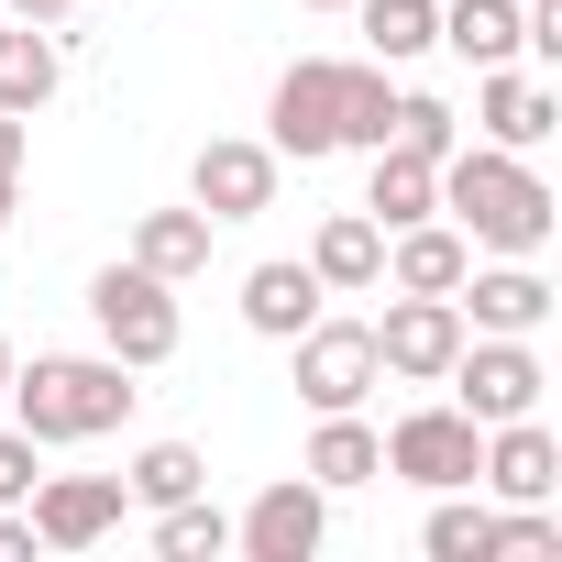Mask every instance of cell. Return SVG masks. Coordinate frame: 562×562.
<instances>
[{"label": "cell", "instance_id": "6da1fadb", "mask_svg": "<svg viewBox=\"0 0 562 562\" xmlns=\"http://www.w3.org/2000/svg\"><path fill=\"white\" fill-rule=\"evenodd\" d=\"M430 188H441V210H452V232L474 254H540L551 221H562V199L540 188V166L507 155V144H452Z\"/></svg>", "mask_w": 562, "mask_h": 562}, {"label": "cell", "instance_id": "7a4b0ae2", "mask_svg": "<svg viewBox=\"0 0 562 562\" xmlns=\"http://www.w3.org/2000/svg\"><path fill=\"white\" fill-rule=\"evenodd\" d=\"M133 364L122 353H34V364H12V430L23 441H45V452H67V441H111L122 419H133Z\"/></svg>", "mask_w": 562, "mask_h": 562}, {"label": "cell", "instance_id": "3957f363", "mask_svg": "<svg viewBox=\"0 0 562 562\" xmlns=\"http://www.w3.org/2000/svg\"><path fill=\"white\" fill-rule=\"evenodd\" d=\"M89 321H100V353H122L133 375L177 364V342H188V321H177V288H166V276H144L133 254L89 276Z\"/></svg>", "mask_w": 562, "mask_h": 562}, {"label": "cell", "instance_id": "277c9868", "mask_svg": "<svg viewBox=\"0 0 562 562\" xmlns=\"http://www.w3.org/2000/svg\"><path fill=\"white\" fill-rule=\"evenodd\" d=\"M441 386H452V408H463L474 430H496V419H529V408H540L551 364H540L529 331H463V353H452Z\"/></svg>", "mask_w": 562, "mask_h": 562}, {"label": "cell", "instance_id": "5b68a950", "mask_svg": "<svg viewBox=\"0 0 562 562\" xmlns=\"http://www.w3.org/2000/svg\"><path fill=\"white\" fill-rule=\"evenodd\" d=\"M265 144L299 155V166L342 155V56H299L288 78H276V100H265Z\"/></svg>", "mask_w": 562, "mask_h": 562}, {"label": "cell", "instance_id": "8992f818", "mask_svg": "<svg viewBox=\"0 0 562 562\" xmlns=\"http://www.w3.org/2000/svg\"><path fill=\"white\" fill-rule=\"evenodd\" d=\"M562 133V89L540 67H474V144H507V155H540Z\"/></svg>", "mask_w": 562, "mask_h": 562}, {"label": "cell", "instance_id": "52a82bcc", "mask_svg": "<svg viewBox=\"0 0 562 562\" xmlns=\"http://www.w3.org/2000/svg\"><path fill=\"white\" fill-rule=\"evenodd\" d=\"M364 331H375V364L408 375V386H441L452 353H463V310H452V299H408V288H397L386 321H364Z\"/></svg>", "mask_w": 562, "mask_h": 562}, {"label": "cell", "instance_id": "ba28073f", "mask_svg": "<svg viewBox=\"0 0 562 562\" xmlns=\"http://www.w3.org/2000/svg\"><path fill=\"white\" fill-rule=\"evenodd\" d=\"M375 441H386V474H408V485H430V496H441V485H474V452H485V430H474L452 397H441V408H408V419L375 430Z\"/></svg>", "mask_w": 562, "mask_h": 562}, {"label": "cell", "instance_id": "9c48e42d", "mask_svg": "<svg viewBox=\"0 0 562 562\" xmlns=\"http://www.w3.org/2000/svg\"><path fill=\"white\" fill-rule=\"evenodd\" d=\"M331 540V496L310 485V474H288V485H265L243 518H232V551L243 562H310Z\"/></svg>", "mask_w": 562, "mask_h": 562}, {"label": "cell", "instance_id": "30bf717a", "mask_svg": "<svg viewBox=\"0 0 562 562\" xmlns=\"http://www.w3.org/2000/svg\"><path fill=\"white\" fill-rule=\"evenodd\" d=\"M276 144H254V133H210L199 144V166H188V199L210 210V221H254V210H276Z\"/></svg>", "mask_w": 562, "mask_h": 562}, {"label": "cell", "instance_id": "8fae6325", "mask_svg": "<svg viewBox=\"0 0 562 562\" xmlns=\"http://www.w3.org/2000/svg\"><path fill=\"white\" fill-rule=\"evenodd\" d=\"M386 386V364H375V331L364 321H310L299 331V397L310 408H364Z\"/></svg>", "mask_w": 562, "mask_h": 562}, {"label": "cell", "instance_id": "7c38bea8", "mask_svg": "<svg viewBox=\"0 0 562 562\" xmlns=\"http://www.w3.org/2000/svg\"><path fill=\"white\" fill-rule=\"evenodd\" d=\"M474 485H485L496 507H551V496H562V441L540 430V408L485 430V452H474Z\"/></svg>", "mask_w": 562, "mask_h": 562}, {"label": "cell", "instance_id": "4fadbf2b", "mask_svg": "<svg viewBox=\"0 0 562 562\" xmlns=\"http://www.w3.org/2000/svg\"><path fill=\"white\" fill-rule=\"evenodd\" d=\"M122 507H133L122 474H34V496H23V518H34L45 551H89V540H111Z\"/></svg>", "mask_w": 562, "mask_h": 562}, {"label": "cell", "instance_id": "5bb4252c", "mask_svg": "<svg viewBox=\"0 0 562 562\" xmlns=\"http://www.w3.org/2000/svg\"><path fill=\"white\" fill-rule=\"evenodd\" d=\"M463 331H540L551 321V276L529 254H496V265H463V288H452Z\"/></svg>", "mask_w": 562, "mask_h": 562}, {"label": "cell", "instance_id": "9a60e30c", "mask_svg": "<svg viewBox=\"0 0 562 562\" xmlns=\"http://www.w3.org/2000/svg\"><path fill=\"white\" fill-rule=\"evenodd\" d=\"M463 265H474V243L430 210V221H408V232H386V288H408V299H452L463 288Z\"/></svg>", "mask_w": 562, "mask_h": 562}, {"label": "cell", "instance_id": "2e32d148", "mask_svg": "<svg viewBox=\"0 0 562 562\" xmlns=\"http://www.w3.org/2000/svg\"><path fill=\"white\" fill-rule=\"evenodd\" d=\"M56 89H67V45H56V23H0V111L34 122Z\"/></svg>", "mask_w": 562, "mask_h": 562}, {"label": "cell", "instance_id": "e0dca14e", "mask_svg": "<svg viewBox=\"0 0 562 562\" xmlns=\"http://www.w3.org/2000/svg\"><path fill=\"white\" fill-rule=\"evenodd\" d=\"M321 496H342V485H375L386 474V441H375V419L364 408H321V430H310V463H299Z\"/></svg>", "mask_w": 562, "mask_h": 562}, {"label": "cell", "instance_id": "ac0fdd59", "mask_svg": "<svg viewBox=\"0 0 562 562\" xmlns=\"http://www.w3.org/2000/svg\"><path fill=\"white\" fill-rule=\"evenodd\" d=\"M321 299H331V288H321L310 265H254V276H243V321H254L265 342H299V331L321 321Z\"/></svg>", "mask_w": 562, "mask_h": 562}, {"label": "cell", "instance_id": "d6986e66", "mask_svg": "<svg viewBox=\"0 0 562 562\" xmlns=\"http://www.w3.org/2000/svg\"><path fill=\"white\" fill-rule=\"evenodd\" d=\"M210 232H221V221H210L199 199H188V210H144V221H133V265L166 276V288H188V276L210 265Z\"/></svg>", "mask_w": 562, "mask_h": 562}, {"label": "cell", "instance_id": "ffe728a7", "mask_svg": "<svg viewBox=\"0 0 562 562\" xmlns=\"http://www.w3.org/2000/svg\"><path fill=\"white\" fill-rule=\"evenodd\" d=\"M441 166L430 155H408V144H375V177H364V221L375 232H408V221H430L441 210V188H430Z\"/></svg>", "mask_w": 562, "mask_h": 562}, {"label": "cell", "instance_id": "44dd1931", "mask_svg": "<svg viewBox=\"0 0 562 562\" xmlns=\"http://www.w3.org/2000/svg\"><path fill=\"white\" fill-rule=\"evenodd\" d=\"M310 276H321V288H386V232L364 210H331L310 232Z\"/></svg>", "mask_w": 562, "mask_h": 562}, {"label": "cell", "instance_id": "7402d4cb", "mask_svg": "<svg viewBox=\"0 0 562 562\" xmlns=\"http://www.w3.org/2000/svg\"><path fill=\"white\" fill-rule=\"evenodd\" d=\"M419 551L430 562H496V507L463 496V485H441V507L419 518Z\"/></svg>", "mask_w": 562, "mask_h": 562}, {"label": "cell", "instance_id": "603a6c76", "mask_svg": "<svg viewBox=\"0 0 562 562\" xmlns=\"http://www.w3.org/2000/svg\"><path fill=\"white\" fill-rule=\"evenodd\" d=\"M353 23H364L375 67H408V56L441 45V0H353Z\"/></svg>", "mask_w": 562, "mask_h": 562}, {"label": "cell", "instance_id": "cb8c5ba5", "mask_svg": "<svg viewBox=\"0 0 562 562\" xmlns=\"http://www.w3.org/2000/svg\"><path fill=\"white\" fill-rule=\"evenodd\" d=\"M441 45L463 67H507L518 56V0H441Z\"/></svg>", "mask_w": 562, "mask_h": 562}, {"label": "cell", "instance_id": "d4e9b609", "mask_svg": "<svg viewBox=\"0 0 562 562\" xmlns=\"http://www.w3.org/2000/svg\"><path fill=\"white\" fill-rule=\"evenodd\" d=\"M199 485H210L199 441H144V452L122 463V496H133V507H177V496H199Z\"/></svg>", "mask_w": 562, "mask_h": 562}, {"label": "cell", "instance_id": "484cf974", "mask_svg": "<svg viewBox=\"0 0 562 562\" xmlns=\"http://www.w3.org/2000/svg\"><path fill=\"white\" fill-rule=\"evenodd\" d=\"M155 551H166V562H221V551H232V518L210 507V485L177 496V507H155Z\"/></svg>", "mask_w": 562, "mask_h": 562}, {"label": "cell", "instance_id": "4316f807", "mask_svg": "<svg viewBox=\"0 0 562 562\" xmlns=\"http://www.w3.org/2000/svg\"><path fill=\"white\" fill-rule=\"evenodd\" d=\"M386 122H397V89H386V67H375V56H353V67H342V144H353V155H375V144H386Z\"/></svg>", "mask_w": 562, "mask_h": 562}, {"label": "cell", "instance_id": "83f0119b", "mask_svg": "<svg viewBox=\"0 0 562 562\" xmlns=\"http://www.w3.org/2000/svg\"><path fill=\"white\" fill-rule=\"evenodd\" d=\"M386 144H408V155H452L463 144V122H452V100H430V89H397V122H386Z\"/></svg>", "mask_w": 562, "mask_h": 562}, {"label": "cell", "instance_id": "f1b7e54d", "mask_svg": "<svg viewBox=\"0 0 562 562\" xmlns=\"http://www.w3.org/2000/svg\"><path fill=\"white\" fill-rule=\"evenodd\" d=\"M496 562H562V518L551 507H496Z\"/></svg>", "mask_w": 562, "mask_h": 562}, {"label": "cell", "instance_id": "f546056e", "mask_svg": "<svg viewBox=\"0 0 562 562\" xmlns=\"http://www.w3.org/2000/svg\"><path fill=\"white\" fill-rule=\"evenodd\" d=\"M34 474H45V441L0 430V507H23V496H34Z\"/></svg>", "mask_w": 562, "mask_h": 562}, {"label": "cell", "instance_id": "4dcf8cb0", "mask_svg": "<svg viewBox=\"0 0 562 562\" xmlns=\"http://www.w3.org/2000/svg\"><path fill=\"white\" fill-rule=\"evenodd\" d=\"M34 551H45V540H34V518H23V507H0V562H34Z\"/></svg>", "mask_w": 562, "mask_h": 562}, {"label": "cell", "instance_id": "1f68e13d", "mask_svg": "<svg viewBox=\"0 0 562 562\" xmlns=\"http://www.w3.org/2000/svg\"><path fill=\"white\" fill-rule=\"evenodd\" d=\"M23 144H34V122H12V111H0V177H23Z\"/></svg>", "mask_w": 562, "mask_h": 562}, {"label": "cell", "instance_id": "d6a6232c", "mask_svg": "<svg viewBox=\"0 0 562 562\" xmlns=\"http://www.w3.org/2000/svg\"><path fill=\"white\" fill-rule=\"evenodd\" d=\"M78 0H12V23H67Z\"/></svg>", "mask_w": 562, "mask_h": 562}, {"label": "cell", "instance_id": "836d02e7", "mask_svg": "<svg viewBox=\"0 0 562 562\" xmlns=\"http://www.w3.org/2000/svg\"><path fill=\"white\" fill-rule=\"evenodd\" d=\"M12 364H23V353H12V342H0V397H12Z\"/></svg>", "mask_w": 562, "mask_h": 562}, {"label": "cell", "instance_id": "e575fe53", "mask_svg": "<svg viewBox=\"0 0 562 562\" xmlns=\"http://www.w3.org/2000/svg\"><path fill=\"white\" fill-rule=\"evenodd\" d=\"M299 12H353V0H299Z\"/></svg>", "mask_w": 562, "mask_h": 562}, {"label": "cell", "instance_id": "d590c367", "mask_svg": "<svg viewBox=\"0 0 562 562\" xmlns=\"http://www.w3.org/2000/svg\"><path fill=\"white\" fill-rule=\"evenodd\" d=\"M0 232H12V177H0Z\"/></svg>", "mask_w": 562, "mask_h": 562}]
</instances>
